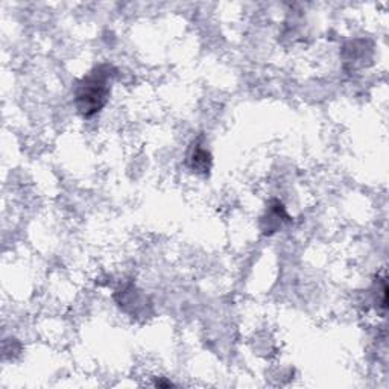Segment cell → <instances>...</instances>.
Wrapping results in <instances>:
<instances>
[{
  "mask_svg": "<svg viewBox=\"0 0 389 389\" xmlns=\"http://www.w3.org/2000/svg\"><path fill=\"white\" fill-rule=\"evenodd\" d=\"M187 166L190 167V171H193L196 173L207 175L209 171L211 169V154L209 149H205L200 140L193 142L190 151L187 154Z\"/></svg>",
  "mask_w": 389,
  "mask_h": 389,
  "instance_id": "2",
  "label": "cell"
},
{
  "mask_svg": "<svg viewBox=\"0 0 389 389\" xmlns=\"http://www.w3.org/2000/svg\"><path fill=\"white\" fill-rule=\"evenodd\" d=\"M289 220H291V218L287 216L283 204L280 201H272L269 209L266 210V216L262 219V222H266V225L262 227V230L265 234H272L281 227V222H289Z\"/></svg>",
  "mask_w": 389,
  "mask_h": 389,
  "instance_id": "3",
  "label": "cell"
},
{
  "mask_svg": "<svg viewBox=\"0 0 389 389\" xmlns=\"http://www.w3.org/2000/svg\"><path fill=\"white\" fill-rule=\"evenodd\" d=\"M116 68L108 63L95 66L75 86V106L84 119H91L102 111L111 95Z\"/></svg>",
  "mask_w": 389,
  "mask_h": 389,
  "instance_id": "1",
  "label": "cell"
},
{
  "mask_svg": "<svg viewBox=\"0 0 389 389\" xmlns=\"http://www.w3.org/2000/svg\"><path fill=\"white\" fill-rule=\"evenodd\" d=\"M154 386H157V388H171V386H173V383H172V382H169V380L157 379L155 382H154Z\"/></svg>",
  "mask_w": 389,
  "mask_h": 389,
  "instance_id": "4",
  "label": "cell"
}]
</instances>
